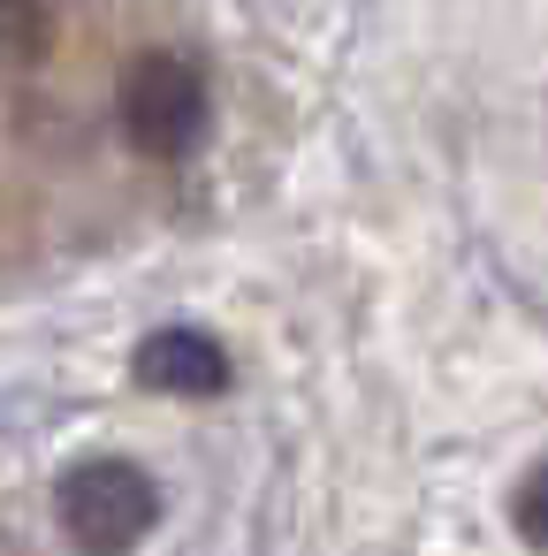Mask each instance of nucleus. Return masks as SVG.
<instances>
[{
	"mask_svg": "<svg viewBox=\"0 0 548 556\" xmlns=\"http://www.w3.org/2000/svg\"><path fill=\"white\" fill-rule=\"evenodd\" d=\"M54 47V0H0V62L31 70Z\"/></svg>",
	"mask_w": 548,
	"mask_h": 556,
	"instance_id": "20e7f679",
	"label": "nucleus"
},
{
	"mask_svg": "<svg viewBox=\"0 0 548 556\" xmlns=\"http://www.w3.org/2000/svg\"><path fill=\"white\" fill-rule=\"evenodd\" d=\"M123 130L153 161L191 153L199 130H206V85H199V70L176 62V54H145L130 70V85H123Z\"/></svg>",
	"mask_w": 548,
	"mask_h": 556,
	"instance_id": "f03ea898",
	"label": "nucleus"
},
{
	"mask_svg": "<svg viewBox=\"0 0 548 556\" xmlns=\"http://www.w3.org/2000/svg\"><path fill=\"white\" fill-rule=\"evenodd\" d=\"M130 374L161 396H221L229 389V351L199 328H153L130 358Z\"/></svg>",
	"mask_w": 548,
	"mask_h": 556,
	"instance_id": "7ed1b4c3",
	"label": "nucleus"
},
{
	"mask_svg": "<svg viewBox=\"0 0 548 556\" xmlns=\"http://www.w3.org/2000/svg\"><path fill=\"white\" fill-rule=\"evenodd\" d=\"M161 518V488L130 457H85L62 480V526L77 548H130Z\"/></svg>",
	"mask_w": 548,
	"mask_h": 556,
	"instance_id": "f257e3e1",
	"label": "nucleus"
},
{
	"mask_svg": "<svg viewBox=\"0 0 548 556\" xmlns=\"http://www.w3.org/2000/svg\"><path fill=\"white\" fill-rule=\"evenodd\" d=\"M518 533L548 548V465H540V472H525V488H518Z\"/></svg>",
	"mask_w": 548,
	"mask_h": 556,
	"instance_id": "39448f33",
	"label": "nucleus"
}]
</instances>
